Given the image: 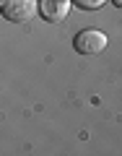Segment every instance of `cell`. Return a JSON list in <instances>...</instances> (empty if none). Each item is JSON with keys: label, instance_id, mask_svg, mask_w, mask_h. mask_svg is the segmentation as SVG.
Masks as SVG:
<instances>
[{"label": "cell", "instance_id": "cell-3", "mask_svg": "<svg viewBox=\"0 0 122 156\" xmlns=\"http://www.w3.org/2000/svg\"><path fill=\"white\" fill-rule=\"evenodd\" d=\"M70 13V0H39V16L47 23H60Z\"/></svg>", "mask_w": 122, "mask_h": 156}, {"label": "cell", "instance_id": "cell-4", "mask_svg": "<svg viewBox=\"0 0 122 156\" xmlns=\"http://www.w3.org/2000/svg\"><path fill=\"white\" fill-rule=\"evenodd\" d=\"M78 8H83V11H99L104 5V0H73Z\"/></svg>", "mask_w": 122, "mask_h": 156}, {"label": "cell", "instance_id": "cell-1", "mask_svg": "<svg viewBox=\"0 0 122 156\" xmlns=\"http://www.w3.org/2000/svg\"><path fill=\"white\" fill-rule=\"evenodd\" d=\"M0 11H3V16H5L8 21L26 23V21H31V18L37 16L39 3L37 0H3V3H0Z\"/></svg>", "mask_w": 122, "mask_h": 156}, {"label": "cell", "instance_id": "cell-2", "mask_svg": "<svg viewBox=\"0 0 122 156\" xmlns=\"http://www.w3.org/2000/svg\"><path fill=\"white\" fill-rule=\"evenodd\" d=\"M73 47L81 55H99L106 47V34L99 29H86V31H78L73 39Z\"/></svg>", "mask_w": 122, "mask_h": 156}, {"label": "cell", "instance_id": "cell-5", "mask_svg": "<svg viewBox=\"0 0 122 156\" xmlns=\"http://www.w3.org/2000/svg\"><path fill=\"white\" fill-rule=\"evenodd\" d=\"M112 3H114V5H117V8H122V0H112Z\"/></svg>", "mask_w": 122, "mask_h": 156}]
</instances>
